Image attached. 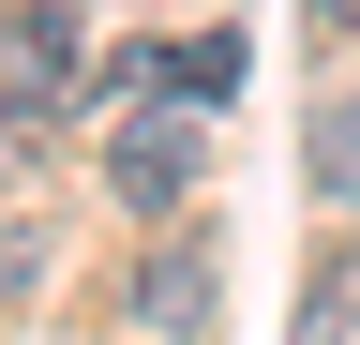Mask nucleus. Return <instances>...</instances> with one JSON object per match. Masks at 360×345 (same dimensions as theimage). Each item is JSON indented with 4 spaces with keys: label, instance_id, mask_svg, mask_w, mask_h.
<instances>
[{
    "label": "nucleus",
    "instance_id": "f257e3e1",
    "mask_svg": "<svg viewBox=\"0 0 360 345\" xmlns=\"http://www.w3.org/2000/svg\"><path fill=\"white\" fill-rule=\"evenodd\" d=\"M195 165H210V120H195V105L165 91V105H135V120H120V150H105V181H120L135 210H180V195H195Z\"/></svg>",
    "mask_w": 360,
    "mask_h": 345
},
{
    "label": "nucleus",
    "instance_id": "f03ea898",
    "mask_svg": "<svg viewBox=\"0 0 360 345\" xmlns=\"http://www.w3.org/2000/svg\"><path fill=\"white\" fill-rule=\"evenodd\" d=\"M0 105H15V120L75 105V30L60 15H15V30H0Z\"/></svg>",
    "mask_w": 360,
    "mask_h": 345
},
{
    "label": "nucleus",
    "instance_id": "7ed1b4c3",
    "mask_svg": "<svg viewBox=\"0 0 360 345\" xmlns=\"http://www.w3.org/2000/svg\"><path fill=\"white\" fill-rule=\"evenodd\" d=\"M150 91H180V105L240 91V30H195V46H165V60H150Z\"/></svg>",
    "mask_w": 360,
    "mask_h": 345
},
{
    "label": "nucleus",
    "instance_id": "20e7f679",
    "mask_svg": "<svg viewBox=\"0 0 360 345\" xmlns=\"http://www.w3.org/2000/svg\"><path fill=\"white\" fill-rule=\"evenodd\" d=\"M300 345H360V255H345V271H315V300H300Z\"/></svg>",
    "mask_w": 360,
    "mask_h": 345
},
{
    "label": "nucleus",
    "instance_id": "39448f33",
    "mask_svg": "<svg viewBox=\"0 0 360 345\" xmlns=\"http://www.w3.org/2000/svg\"><path fill=\"white\" fill-rule=\"evenodd\" d=\"M315 181L360 195V105H315Z\"/></svg>",
    "mask_w": 360,
    "mask_h": 345
},
{
    "label": "nucleus",
    "instance_id": "423d86ee",
    "mask_svg": "<svg viewBox=\"0 0 360 345\" xmlns=\"http://www.w3.org/2000/svg\"><path fill=\"white\" fill-rule=\"evenodd\" d=\"M315 30H360V0H315Z\"/></svg>",
    "mask_w": 360,
    "mask_h": 345
}]
</instances>
